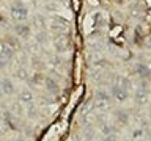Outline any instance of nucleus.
<instances>
[{"instance_id": "nucleus-8", "label": "nucleus", "mask_w": 151, "mask_h": 141, "mask_svg": "<svg viewBox=\"0 0 151 141\" xmlns=\"http://www.w3.org/2000/svg\"><path fill=\"white\" fill-rule=\"evenodd\" d=\"M46 83H47V86H49V89H57V83H55V82H52L50 78H47V80H46Z\"/></svg>"}, {"instance_id": "nucleus-6", "label": "nucleus", "mask_w": 151, "mask_h": 141, "mask_svg": "<svg viewBox=\"0 0 151 141\" xmlns=\"http://www.w3.org/2000/svg\"><path fill=\"white\" fill-rule=\"evenodd\" d=\"M137 70H139V74H142V77H148V75H150V70L146 69L145 66H139V69H137Z\"/></svg>"}, {"instance_id": "nucleus-9", "label": "nucleus", "mask_w": 151, "mask_h": 141, "mask_svg": "<svg viewBox=\"0 0 151 141\" xmlns=\"http://www.w3.org/2000/svg\"><path fill=\"white\" fill-rule=\"evenodd\" d=\"M118 118H120L121 122H126V121H127V116H126V115H118Z\"/></svg>"}, {"instance_id": "nucleus-1", "label": "nucleus", "mask_w": 151, "mask_h": 141, "mask_svg": "<svg viewBox=\"0 0 151 141\" xmlns=\"http://www.w3.org/2000/svg\"><path fill=\"white\" fill-rule=\"evenodd\" d=\"M11 11H13V13H11L13 17L17 19V21H22V19L27 17V8L22 6V5H14Z\"/></svg>"}, {"instance_id": "nucleus-3", "label": "nucleus", "mask_w": 151, "mask_h": 141, "mask_svg": "<svg viewBox=\"0 0 151 141\" xmlns=\"http://www.w3.org/2000/svg\"><path fill=\"white\" fill-rule=\"evenodd\" d=\"M0 88H2V91L6 93V94L13 93V83L9 82V80H3V82L0 83Z\"/></svg>"}, {"instance_id": "nucleus-7", "label": "nucleus", "mask_w": 151, "mask_h": 141, "mask_svg": "<svg viewBox=\"0 0 151 141\" xmlns=\"http://www.w3.org/2000/svg\"><path fill=\"white\" fill-rule=\"evenodd\" d=\"M21 99H22L24 102H30V100H32V94L28 93V91H24V93L21 94Z\"/></svg>"}, {"instance_id": "nucleus-5", "label": "nucleus", "mask_w": 151, "mask_h": 141, "mask_svg": "<svg viewBox=\"0 0 151 141\" xmlns=\"http://www.w3.org/2000/svg\"><path fill=\"white\" fill-rule=\"evenodd\" d=\"M118 86H121L123 89H127L131 86V83H129V80H126V78H120L118 80Z\"/></svg>"}, {"instance_id": "nucleus-2", "label": "nucleus", "mask_w": 151, "mask_h": 141, "mask_svg": "<svg viewBox=\"0 0 151 141\" xmlns=\"http://www.w3.org/2000/svg\"><path fill=\"white\" fill-rule=\"evenodd\" d=\"M113 96H115V97L118 99V100H126V97H127V91L116 85V86L113 88Z\"/></svg>"}, {"instance_id": "nucleus-4", "label": "nucleus", "mask_w": 151, "mask_h": 141, "mask_svg": "<svg viewBox=\"0 0 151 141\" xmlns=\"http://www.w3.org/2000/svg\"><path fill=\"white\" fill-rule=\"evenodd\" d=\"M137 102L139 103H146L148 102V94H146L145 91H139L137 93Z\"/></svg>"}, {"instance_id": "nucleus-10", "label": "nucleus", "mask_w": 151, "mask_h": 141, "mask_svg": "<svg viewBox=\"0 0 151 141\" xmlns=\"http://www.w3.org/2000/svg\"><path fill=\"white\" fill-rule=\"evenodd\" d=\"M2 53H3V44L0 42V56H2Z\"/></svg>"}]
</instances>
